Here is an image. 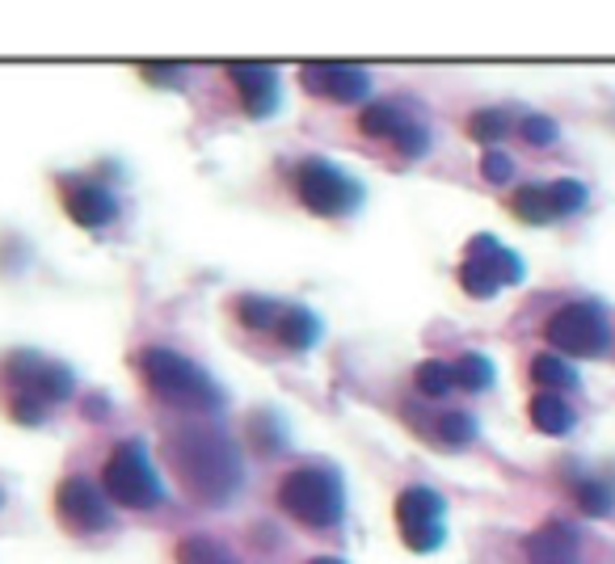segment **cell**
I'll list each match as a JSON object with an SVG mask.
<instances>
[{"mask_svg":"<svg viewBox=\"0 0 615 564\" xmlns=\"http://www.w3.org/2000/svg\"><path fill=\"white\" fill-rule=\"evenodd\" d=\"M531 421H535V430H544L549 439H565L573 430V404L565 397H556V392H535L531 397Z\"/></svg>","mask_w":615,"mask_h":564,"instance_id":"2e32d148","label":"cell"},{"mask_svg":"<svg viewBox=\"0 0 615 564\" xmlns=\"http://www.w3.org/2000/svg\"><path fill=\"white\" fill-rule=\"evenodd\" d=\"M413 383H418V392L430 400H447L455 392V362H443V358H426L418 362V371H413Z\"/></svg>","mask_w":615,"mask_h":564,"instance_id":"d6986e66","label":"cell"},{"mask_svg":"<svg viewBox=\"0 0 615 564\" xmlns=\"http://www.w3.org/2000/svg\"><path fill=\"white\" fill-rule=\"evenodd\" d=\"M299 84L312 98L334 105H355L362 98H371V72L350 68V63H312V68L299 72Z\"/></svg>","mask_w":615,"mask_h":564,"instance_id":"7c38bea8","label":"cell"},{"mask_svg":"<svg viewBox=\"0 0 615 564\" xmlns=\"http://www.w3.org/2000/svg\"><path fill=\"white\" fill-rule=\"evenodd\" d=\"M544 337H549L552 350L570 358H603L612 350V320H607L603 304L577 299V304H565L549 316Z\"/></svg>","mask_w":615,"mask_h":564,"instance_id":"8992f818","label":"cell"},{"mask_svg":"<svg viewBox=\"0 0 615 564\" xmlns=\"http://www.w3.org/2000/svg\"><path fill=\"white\" fill-rule=\"evenodd\" d=\"M270 334H275L278 346H287V350H312L320 341V316L308 312V308H299V304H283V312H278Z\"/></svg>","mask_w":615,"mask_h":564,"instance_id":"9a60e30c","label":"cell"},{"mask_svg":"<svg viewBox=\"0 0 615 564\" xmlns=\"http://www.w3.org/2000/svg\"><path fill=\"white\" fill-rule=\"evenodd\" d=\"M102 493L110 498V505H123V510H156L165 502V484L156 476L144 442L127 439L110 451L102 468Z\"/></svg>","mask_w":615,"mask_h":564,"instance_id":"277c9868","label":"cell"},{"mask_svg":"<svg viewBox=\"0 0 615 564\" xmlns=\"http://www.w3.org/2000/svg\"><path fill=\"white\" fill-rule=\"evenodd\" d=\"M140 76H144L148 84H170V89L186 81V72H182V68H144Z\"/></svg>","mask_w":615,"mask_h":564,"instance_id":"d6a6232c","label":"cell"},{"mask_svg":"<svg viewBox=\"0 0 615 564\" xmlns=\"http://www.w3.org/2000/svg\"><path fill=\"white\" fill-rule=\"evenodd\" d=\"M531 379L540 383V392H570L577 388V367H570V358L561 355H535L531 358Z\"/></svg>","mask_w":615,"mask_h":564,"instance_id":"e0dca14e","label":"cell"},{"mask_svg":"<svg viewBox=\"0 0 615 564\" xmlns=\"http://www.w3.org/2000/svg\"><path fill=\"white\" fill-rule=\"evenodd\" d=\"M165 455H170L182 489L198 505L224 510L245 484L240 447H236L233 434H224L215 425H177L165 439Z\"/></svg>","mask_w":615,"mask_h":564,"instance_id":"6da1fadb","label":"cell"},{"mask_svg":"<svg viewBox=\"0 0 615 564\" xmlns=\"http://www.w3.org/2000/svg\"><path fill=\"white\" fill-rule=\"evenodd\" d=\"M0 505H4V489H0Z\"/></svg>","mask_w":615,"mask_h":564,"instance_id":"d590c367","label":"cell"},{"mask_svg":"<svg viewBox=\"0 0 615 564\" xmlns=\"http://www.w3.org/2000/svg\"><path fill=\"white\" fill-rule=\"evenodd\" d=\"M135 371L144 376V383L152 388V397L173 404V409H191V413H219L228 397L198 362H191L177 350L165 346H148L135 355Z\"/></svg>","mask_w":615,"mask_h":564,"instance_id":"7a4b0ae2","label":"cell"},{"mask_svg":"<svg viewBox=\"0 0 615 564\" xmlns=\"http://www.w3.org/2000/svg\"><path fill=\"white\" fill-rule=\"evenodd\" d=\"M573 502L586 519H607V514H615V489L607 481H577Z\"/></svg>","mask_w":615,"mask_h":564,"instance_id":"7402d4cb","label":"cell"},{"mask_svg":"<svg viewBox=\"0 0 615 564\" xmlns=\"http://www.w3.org/2000/svg\"><path fill=\"white\" fill-rule=\"evenodd\" d=\"M278 312H283V304H278V299H266V295H245V299L236 304V320H240L245 329H254V334H270Z\"/></svg>","mask_w":615,"mask_h":564,"instance_id":"603a6c76","label":"cell"},{"mask_svg":"<svg viewBox=\"0 0 615 564\" xmlns=\"http://www.w3.org/2000/svg\"><path fill=\"white\" fill-rule=\"evenodd\" d=\"M4 379H9L13 397H34V400H43L47 409H51V404H64V400H72V392H76L72 367L39 355V350H13V355L4 358Z\"/></svg>","mask_w":615,"mask_h":564,"instance_id":"ba28073f","label":"cell"},{"mask_svg":"<svg viewBox=\"0 0 615 564\" xmlns=\"http://www.w3.org/2000/svg\"><path fill=\"white\" fill-rule=\"evenodd\" d=\"M228 81L240 93V105L249 119H270L278 110V72L266 63H233L228 68Z\"/></svg>","mask_w":615,"mask_h":564,"instance_id":"4fadbf2b","label":"cell"},{"mask_svg":"<svg viewBox=\"0 0 615 564\" xmlns=\"http://www.w3.org/2000/svg\"><path fill=\"white\" fill-rule=\"evenodd\" d=\"M228 564H236V561H228Z\"/></svg>","mask_w":615,"mask_h":564,"instance_id":"8d00e7d4","label":"cell"},{"mask_svg":"<svg viewBox=\"0 0 615 564\" xmlns=\"http://www.w3.org/2000/svg\"><path fill=\"white\" fill-rule=\"evenodd\" d=\"M55 514L60 523L81 531V535H98V531H110L114 526V514H110V498L85 476H64L60 489H55Z\"/></svg>","mask_w":615,"mask_h":564,"instance_id":"30bf717a","label":"cell"},{"mask_svg":"<svg viewBox=\"0 0 615 564\" xmlns=\"http://www.w3.org/2000/svg\"><path fill=\"white\" fill-rule=\"evenodd\" d=\"M296 198L299 207H308L312 215L338 219V215H355L367 198L359 177H350L346 168H338L325 156H308L296 168Z\"/></svg>","mask_w":615,"mask_h":564,"instance_id":"5b68a950","label":"cell"},{"mask_svg":"<svg viewBox=\"0 0 615 564\" xmlns=\"http://www.w3.org/2000/svg\"><path fill=\"white\" fill-rule=\"evenodd\" d=\"M106 413H110V397H102V392H93V397L85 400V418L98 421V418H106Z\"/></svg>","mask_w":615,"mask_h":564,"instance_id":"836d02e7","label":"cell"},{"mask_svg":"<svg viewBox=\"0 0 615 564\" xmlns=\"http://www.w3.org/2000/svg\"><path fill=\"white\" fill-rule=\"evenodd\" d=\"M392 144H397V152H401L404 161H422L426 152H430V131H426L422 123H413V119H409V123L392 135Z\"/></svg>","mask_w":615,"mask_h":564,"instance_id":"f1b7e54d","label":"cell"},{"mask_svg":"<svg viewBox=\"0 0 615 564\" xmlns=\"http://www.w3.org/2000/svg\"><path fill=\"white\" fill-rule=\"evenodd\" d=\"M278 505L304 526L334 531L346 519V484L329 463H308L287 472L278 484Z\"/></svg>","mask_w":615,"mask_h":564,"instance_id":"3957f363","label":"cell"},{"mask_svg":"<svg viewBox=\"0 0 615 564\" xmlns=\"http://www.w3.org/2000/svg\"><path fill=\"white\" fill-rule=\"evenodd\" d=\"M177 561L182 564H228L233 556L215 544V540H207V535H191V540L177 544Z\"/></svg>","mask_w":615,"mask_h":564,"instance_id":"83f0119b","label":"cell"},{"mask_svg":"<svg viewBox=\"0 0 615 564\" xmlns=\"http://www.w3.org/2000/svg\"><path fill=\"white\" fill-rule=\"evenodd\" d=\"M549 207L552 215L561 219V215H577V211L586 207V186L582 182H573V177H561V182H549Z\"/></svg>","mask_w":615,"mask_h":564,"instance_id":"d4e9b609","label":"cell"},{"mask_svg":"<svg viewBox=\"0 0 615 564\" xmlns=\"http://www.w3.org/2000/svg\"><path fill=\"white\" fill-rule=\"evenodd\" d=\"M249 439H254V447L262 451V455H283L287 451V425H283V418H275L270 409H262V413H254L249 418Z\"/></svg>","mask_w":615,"mask_h":564,"instance_id":"44dd1931","label":"cell"},{"mask_svg":"<svg viewBox=\"0 0 615 564\" xmlns=\"http://www.w3.org/2000/svg\"><path fill=\"white\" fill-rule=\"evenodd\" d=\"M468 135H472L476 144H498L502 135H510V114L506 110H476V114L468 119Z\"/></svg>","mask_w":615,"mask_h":564,"instance_id":"484cf974","label":"cell"},{"mask_svg":"<svg viewBox=\"0 0 615 564\" xmlns=\"http://www.w3.org/2000/svg\"><path fill=\"white\" fill-rule=\"evenodd\" d=\"M60 198H64L68 219L89 232L110 228V224L119 219V198H114V189L102 186V182H89V177H60Z\"/></svg>","mask_w":615,"mask_h":564,"instance_id":"8fae6325","label":"cell"},{"mask_svg":"<svg viewBox=\"0 0 615 564\" xmlns=\"http://www.w3.org/2000/svg\"><path fill=\"white\" fill-rule=\"evenodd\" d=\"M523 274H527L523 257L502 249L489 232H481V236L468 240L464 266H460V287H464L472 299H493L502 287H519Z\"/></svg>","mask_w":615,"mask_h":564,"instance_id":"52a82bcc","label":"cell"},{"mask_svg":"<svg viewBox=\"0 0 615 564\" xmlns=\"http://www.w3.org/2000/svg\"><path fill=\"white\" fill-rule=\"evenodd\" d=\"M523 552H527L531 564H573L577 552H582V531L561 523V519H552L540 531H531Z\"/></svg>","mask_w":615,"mask_h":564,"instance_id":"5bb4252c","label":"cell"},{"mask_svg":"<svg viewBox=\"0 0 615 564\" xmlns=\"http://www.w3.org/2000/svg\"><path fill=\"white\" fill-rule=\"evenodd\" d=\"M443 498L430 489V484H409L397 498V523L404 531V547L409 552H439L447 544V526H443Z\"/></svg>","mask_w":615,"mask_h":564,"instance_id":"9c48e42d","label":"cell"},{"mask_svg":"<svg viewBox=\"0 0 615 564\" xmlns=\"http://www.w3.org/2000/svg\"><path fill=\"white\" fill-rule=\"evenodd\" d=\"M308 564H346V561H341V556H312Z\"/></svg>","mask_w":615,"mask_h":564,"instance_id":"e575fe53","label":"cell"},{"mask_svg":"<svg viewBox=\"0 0 615 564\" xmlns=\"http://www.w3.org/2000/svg\"><path fill=\"white\" fill-rule=\"evenodd\" d=\"M455 388H464V392H489L493 388V362L485 355H464L455 362Z\"/></svg>","mask_w":615,"mask_h":564,"instance_id":"cb8c5ba5","label":"cell"},{"mask_svg":"<svg viewBox=\"0 0 615 564\" xmlns=\"http://www.w3.org/2000/svg\"><path fill=\"white\" fill-rule=\"evenodd\" d=\"M9 418L18 421V425H43V421L51 418V409L34 397H13L9 400Z\"/></svg>","mask_w":615,"mask_h":564,"instance_id":"4dcf8cb0","label":"cell"},{"mask_svg":"<svg viewBox=\"0 0 615 564\" xmlns=\"http://www.w3.org/2000/svg\"><path fill=\"white\" fill-rule=\"evenodd\" d=\"M481 173H485V182H493V186H506L510 177H514V161H510L506 152L489 147L485 156H481Z\"/></svg>","mask_w":615,"mask_h":564,"instance_id":"1f68e13d","label":"cell"},{"mask_svg":"<svg viewBox=\"0 0 615 564\" xmlns=\"http://www.w3.org/2000/svg\"><path fill=\"white\" fill-rule=\"evenodd\" d=\"M519 135H523L531 147H552L561 140V126H556V119H549V114H527V119L519 123Z\"/></svg>","mask_w":615,"mask_h":564,"instance_id":"f546056e","label":"cell"},{"mask_svg":"<svg viewBox=\"0 0 615 564\" xmlns=\"http://www.w3.org/2000/svg\"><path fill=\"white\" fill-rule=\"evenodd\" d=\"M434 439L443 442V447H468V442L476 439V421L460 413V409H451V413L434 421Z\"/></svg>","mask_w":615,"mask_h":564,"instance_id":"4316f807","label":"cell"},{"mask_svg":"<svg viewBox=\"0 0 615 564\" xmlns=\"http://www.w3.org/2000/svg\"><path fill=\"white\" fill-rule=\"evenodd\" d=\"M404 123H409V119H404V110L401 105H392V102H371L359 114V131L362 135H371V140H392Z\"/></svg>","mask_w":615,"mask_h":564,"instance_id":"ffe728a7","label":"cell"},{"mask_svg":"<svg viewBox=\"0 0 615 564\" xmlns=\"http://www.w3.org/2000/svg\"><path fill=\"white\" fill-rule=\"evenodd\" d=\"M506 207H510V215H519V219L531 224V228H544L549 219H556L549 207V189L544 186H519L506 198Z\"/></svg>","mask_w":615,"mask_h":564,"instance_id":"ac0fdd59","label":"cell"}]
</instances>
